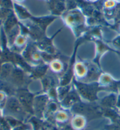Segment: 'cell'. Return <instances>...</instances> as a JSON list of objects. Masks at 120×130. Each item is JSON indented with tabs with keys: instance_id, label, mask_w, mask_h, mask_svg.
Returning <instances> with one entry per match:
<instances>
[{
	"instance_id": "obj_5",
	"label": "cell",
	"mask_w": 120,
	"mask_h": 130,
	"mask_svg": "<svg viewBox=\"0 0 120 130\" xmlns=\"http://www.w3.org/2000/svg\"><path fill=\"white\" fill-rule=\"evenodd\" d=\"M7 99L5 93L4 92L0 90V107L2 108V109H3L4 107Z\"/></svg>"
},
{
	"instance_id": "obj_8",
	"label": "cell",
	"mask_w": 120,
	"mask_h": 130,
	"mask_svg": "<svg viewBox=\"0 0 120 130\" xmlns=\"http://www.w3.org/2000/svg\"><path fill=\"white\" fill-rule=\"evenodd\" d=\"M3 116V109L2 108L0 107V116Z\"/></svg>"
},
{
	"instance_id": "obj_3",
	"label": "cell",
	"mask_w": 120,
	"mask_h": 130,
	"mask_svg": "<svg viewBox=\"0 0 120 130\" xmlns=\"http://www.w3.org/2000/svg\"><path fill=\"white\" fill-rule=\"evenodd\" d=\"M73 125L74 128L81 129L84 125V120L82 117L76 118L73 121Z\"/></svg>"
},
{
	"instance_id": "obj_2",
	"label": "cell",
	"mask_w": 120,
	"mask_h": 130,
	"mask_svg": "<svg viewBox=\"0 0 120 130\" xmlns=\"http://www.w3.org/2000/svg\"><path fill=\"white\" fill-rule=\"evenodd\" d=\"M11 72L10 66L8 64L3 65L0 68V77L1 78H6L7 76L9 75V74Z\"/></svg>"
},
{
	"instance_id": "obj_1",
	"label": "cell",
	"mask_w": 120,
	"mask_h": 130,
	"mask_svg": "<svg viewBox=\"0 0 120 130\" xmlns=\"http://www.w3.org/2000/svg\"><path fill=\"white\" fill-rule=\"evenodd\" d=\"M22 107L18 99L15 98H9L7 99L3 109V115L4 116H11L17 117L21 113Z\"/></svg>"
},
{
	"instance_id": "obj_7",
	"label": "cell",
	"mask_w": 120,
	"mask_h": 130,
	"mask_svg": "<svg viewBox=\"0 0 120 130\" xmlns=\"http://www.w3.org/2000/svg\"><path fill=\"white\" fill-rule=\"evenodd\" d=\"M3 18V11H2V8H0V20Z\"/></svg>"
},
{
	"instance_id": "obj_4",
	"label": "cell",
	"mask_w": 120,
	"mask_h": 130,
	"mask_svg": "<svg viewBox=\"0 0 120 130\" xmlns=\"http://www.w3.org/2000/svg\"><path fill=\"white\" fill-rule=\"evenodd\" d=\"M77 99V98L75 95V94H70L69 96H68V97L66 98V104H69V105H71L74 102H75Z\"/></svg>"
},
{
	"instance_id": "obj_9",
	"label": "cell",
	"mask_w": 120,
	"mask_h": 130,
	"mask_svg": "<svg viewBox=\"0 0 120 130\" xmlns=\"http://www.w3.org/2000/svg\"><path fill=\"white\" fill-rule=\"evenodd\" d=\"M1 0H0V5H1Z\"/></svg>"
},
{
	"instance_id": "obj_6",
	"label": "cell",
	"mask_w": 120,
	"mask_h": 130,
	"mask_svg": "<svg viewBox=\"0 0 120 130\" xmlns=\"http://www.w3.org/2000/svg\"><path fill=\"white\" fill-rule=\"evenodd\" d=\"M1 5L3 7V8H9L11 6V0H1Z\"/></svg>"
}]
</instances>
